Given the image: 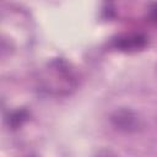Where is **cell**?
Returning <instances> with one entry per match:
<instances>
[{
    "label": "cell",
    "instance_id": "cell-3",
    "mask_svg": "<svg viewBox=\"0 0 157 157\" xmlns=\"http://www.w3.org/2000/svg\"><path fill=\"white\" fill-rule=\"evenodd\" d=\"M146 44V38L141 34H131L115 40V47L120 50H137L144 48Z\"/></svg>",
    "mask_w": 157,
    "mask_h": 157
},
{
    "label": "cell",
    "instance_id": "cell-4",
    "mask_svg": "<svg viewBox=\"0 0 157 157\" xmlns=\"http://www.w3.org/2000/svg\"><path fill=\"white\" fill-rule=\"evenodd\" d=\"M27 119H28V112L26 109H17V110L12 112L7 118L9 125L12 129H17V128L22 126L23 123L27 121Z\"/></svg>",
    "mask_w": 157,
    "mask_h": 157
},
{
    "label": "cell",
    "instance_id": "cell-5",
    "mask_svg": "<svg viewBox=\"0 0 157 157\" xmlns=\"http://www.w3.org/2000/svg\"><path fill=\"white\" fill-rule=\"evenodd\" d=\"M148 17L153 23L157 25V1H155V2H152L150 5V7H148Z\"/></svg>",
    "mask_w": 157,
    "mask_h": 157
},
{
    "label": "cell",
    "instance_id": "cell-2",
    "mask_svg": "<svg viewBox=\"0 0 157 157\" xmlns=\"http://www.w3.org/2000/svg\"><path fill=\"white\" fill-rule=\"evenodd\" d=\"M110 121L113 126L124 132L137 131L141 126V120L139 115L129 108H119L110 115Z\"/></svg>",
    "mask_w": 157,
    "mask_h": 157
},
{
    "label": "cell",
    "instance_id": "cell-1",
    "mask_svg": "<svg viewBox=\"0 0 157 157\" xmlns=\"http://www.w3.org/2000/svg\"><path fill=\"white\" fill-rule=\"evenodd\" d=\"M47 71L50 72L45 77V90L55 93H70L76 86V77L69 64L61 59H55L48 64Z\"/></svg>",
    "mask_w": 157,
    "mask_h": 157
}]
</instances>
